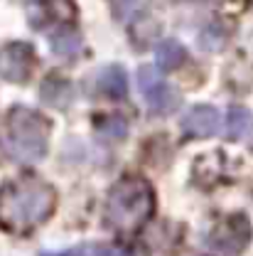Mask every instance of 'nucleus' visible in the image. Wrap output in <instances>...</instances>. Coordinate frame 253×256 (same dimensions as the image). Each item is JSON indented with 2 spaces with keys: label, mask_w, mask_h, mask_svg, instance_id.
Instances as JSON below:
<instances>
[{
  "label": "nucleus",
  "mask_w": 253,
  "mask_h": 256,
  "mask_svg": "<svg viewBox=\"0 0 253 256\" xmlns=\"http://www.w3.org/2000/svg\"><path fill=\"white\" fill-rule=\"evenodd\" d=\"M116 5H118V15H121V18H128V15L138 12V10L145 5V0H116Z\"/></svg>",
  "instance_id": "obj_16"
},
{
  "label": "nucleus",
  "mask_w": 253,
  "mask_h": 256,
  "mask_svg": "<svg viewBox=\"0 0 253 256\" xmlns=\"http://www.w3.org/2000/svg\"><path fill=\"white\" fill-rule=\"evenodd\" d=\"M138 89H140V94L145 96L148 106L153 111H160V114L172 111L180 104V92H175L172 86L165 84L162 72H160L158 66H150L148 64V66H140L138 69Z\"/></svg>",
  "instance_id": "obj_5"
},
{
  "label": "nucleus",
  "mask_w": 253,
  "mask_h": 256,
  "mask_svg": "<svg viewBox=\"0 0 253 256\" xmlns=\"http://www.w3.org/2000/svg\"><path fill=\"white\" fill-rule=\"evenodd\" d=\"M27 12L32 28H44L47 22H69L74 18V5L69 0H30Z\"/></svg>",
  "instance_id": "obj_8"
},
{
  "label": "nucleus",
  "mask_w": 253,
  "mask_h": 256,
  "mask_svg": "<svg viewBox=\"0 0 253 256\" xmlns=\"http://www.w3.org/2000/svg\"><path fill=\"white\" fill-rule=\"evenodd\" d=\"M229 136L234 140H249L253 136V114L236 106L229 111Z\"/></svg>",
  "instance_id": "obj_12"
},
{
  "label": "nucleus",
  "mask_w": 253,
  "mask_h": 256,
  "mask_svg": "<svg viewBox=\"0 0 253 256\" xmlns=\"http://www.w3.org/2000/svg\"><path fill=\"white\" fill-rule=\"evenodd\" d=\"M182 128L187 136H194V138H212L222 130V114H219V108L207 106V104L194 106L185 116Z\"/></svg>",
  "instance_id": "obj_7"
},
{
  "label": "nucleus",
  "mask_w": 253,
  "mask_h": 256,
  "mask_svg": "<svg viewBox=\"0 0 253 256\" xmlns=\"http://www.w3.org/2000/svg\"><path fill=\"white\" fill-rule=\"evenodd\" d=\"M98 136L101 138H108V140H121V138H126L128 133V124L123 116H106L103 121H98Z\"/></svg>",
  "instance_id": "obj_15"
},
{
  "label": "nucleus",
  "mask_w": 253,
  "mask_h": 256,
  "mask_svg": "<svg viewBox=\"0 0 253 256\" xmlns=\"http://www.w3.org/2000/svg\"><path fill=\"white\" fill-rule=\"evenodd\" d=\"M49 124L37 111L17 106L7 116V153L17 162H37L47 153Z\"/></svg>",
  "instance_id": "obj_3"
},
{
  "label": "nucleus",
  "mask_w": 253,
  "mask_h": 256,
  "mask_svg": "<svg viewBox=\"0 0 253 256\" xmlns=\"http://www.w3.org/2000/svg\"><path fill=\"white\" fill-rule=\"evenodd\" d=\"M57 204V192L39 178L12 180L0 188V226L7 232H30L42 224Z\"/></svg>",
  "instance_id": "obj_1"
},
{
  "label": "nucleus",
  "mask_w": 253,
  "mask_h": 256,
  "mask_svg": "<svg viewBox=\"0 0 253 256\" xmlns=\"http://www.w3.org/2000/svg\"><path fill=\"white\" fill-rule=\"evenodd\" d=\"M155 60H158V69L172 72V69L182 66V62L187 60V52H185V47L177 40H165L155 50Z\"/></svg>",
  "instance_id": "obj_11"
},
{
  "label": "nucleus",
  "mask_w": 253,
  "mask_h": 256,
  "mask_svg": "<svg viewBox=\"0 0 253 256\" xmlns=\"http://www.w3.org/2000/svg\"><path fill=\"white\" fill-rule=\"evenodd\" d=\"M39 256H130L123 249L108 246V244H79L74 249H66L59 254H39Z\"/></svg>",
  "instance_id": "obj_13"
},
{
  "label": "nucleus",
  "mask_w": 253,
  "mask_h": 256,
  "mask_svg": "<svg viewBox=\"0 0 253 256\" xmlns=\"http://www.w3.org/2000/svg\"><path fill=\"white\" fill-rule=\"evenodd\" d=\"M79 50H81V40L74 32H57L52 37V52L59 54V57H74Z\"/></svg>",
  "instance_id": "obj_14"
},
{
  "label": "nucleus",
  "mask_w": 253,
  "mask_h": 256,
  "mask_svg": "<svg viewBox=\"0 0 253 256\" xmlns=\"http://www.w3.org/2000/svg\"><path fill=\"white\" fill-rule=\"evenodd\" d=\"M71 96H74V86L69 84V79L57 76V74H49L39 86V98L47 106H54V108H66Z\"/></svg>",
  "instance_id": "obj_10"
},
{
  "label": "nucleus",
  "mask_w": 253,
  "mask_h": 256,
  "mask_svg": "<svg viewBox=\"0 0 253 256\" xmlns=\"http://www.w3.org/2000/svg\"><path fill=\"white\" fill-rule=\"evenodd\" d=\"M96 89L108 98H123L128 92V74L121 64H108L96 76Z\"/></svg>",
  "instance_id": "obj_9"
},
{
  "label": "nucleus",
  "mask_w": 253,
  "mask_h": 256,
  "mask_svg": "<svg viewBox=\"0 0 253 256\" xmlns=\"http://www.w3.org/2000/svg\"><path fill=\"white\" fill-rule=\"evenodd\" d=\"M34 47L27 42H10L0 50V76L12 82V84H22L27 82L34 69Z\"/></svg>",
  "instance_id": "obj_6"
},
{
  "label": "nucleus",
  "mask_w": 253,
  "mask_h": 256,
  "mask_svg": "<svg viewBox=\"0 0 253 256\" xmlns=\"http://www.w3.org/2000/svg\"><path fill=\"white\" fill-rule=\"evenodd\" d=\"M153 210H155V194L148 180L138 175H126L108 192L106 222L116 232H135L150 220Z\"/></svg>",
  "instance_id": "obj_2"
},
{
  "label": "nucleus",
  "mask_w": 253,
  "mask_h": 256,
  "mask_svg": "<svg viewBox=\"0 0 253 256\" xmlns=\"http://www.w3.org/2000/svg\"><path fill=\"white\" fill-rule=\"evenodd\" d=\"M251 222L244 217V214H229L226 220L217 224L209 234V246L219 254L226 256H236L241 254L249 242H251Z\"/></svg>",
  "instance_id": "obj_4"
}]
</instances>
